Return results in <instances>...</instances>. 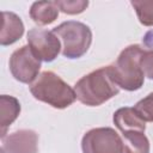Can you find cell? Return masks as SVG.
Segmentation results:
<instances>
[{"instance_id":"1","label":"cell","mask_w":153,"mask_h":153,"mask_svg":"<svg viewBox=\"0 0 153 153\" xmlns=\"http://www.w3.org/2000/svg\"><path fill=\"white\" fill-rule=\"evenodd\" d=\"M74 91L76 99L87 106H99L118 94L120 87L114 81L109 66L92 71L80 78Z\"/></svg>"},{"instance_id":"2","label":"cell","mask_w":153,"mask_h":153,"mask_svg":"<svg viewBox=\"0 0 153 153\" xmlns=\"http://www.w3.org/2000/svg\"><path fill=\"white\" fill-rule=\"evenodd\" d=\"M145 49L139 44H130L124 48L116 61L109 66L111 76L120 88L126 91H137L143 86L145 75L140 60Z\"/></svg>"},{"instance_id":"3","label":"cell","mask_w":153,"mask_h":153,"mask_svg":"<svg viewBox=\"0 0 153 153\" xmlns=\"http://www.w3.org/2000/svg\"><path fill=\"white\" fill-rule=\"evenodd\" d=\"M30 92L35 99L55 109H66L76 99L74 88L51 71L39 73L37 79L30 84Z\"/></svg>"},{"instance_id":"4","label":"cell","mask_w":153,"mask_h":153,"mask_svg":"<svg viewBox=\"0 0 153 153\" xmlns=\"http://www.w3.org/2000/svg\"><path fill=\"white\" fill-rule=\"evenodd\" d=\"M61 42V53L66 59L75 60L84 56L92 43L90 26L81 22L67 20L53 29Z\"/></svg>"},{"instance_id":"5","label":"cell","mask_w":153,"mask_h":153,"mask_svg":"<svg viewBox=\"0 0 153 153\" xmlns=\"http://www.w3.org/2000/svg\"><path fill=\"white\" fill-rule=\"evenodd\" d=\"M82 153H123V140L110 127L93 128L81 139Z\"/></svg>"},{"instance_id":"6","label":"cell","mask_w":153,"mask_h":153,"mask_svg":"<svg viewBox=\"0 0 153 153\" xmlns=\"http://www.w3.org/2000/svg\"><path fill=\"white\" fill-rule=\"evenodd\" d=\"M8 67L12 76L17 81L32 84L39 75L41 60L33 54L29 45H23L12 53Z\"/></svg>"},{"instance_id":"7","label":"cell","mask_w":153,"mask_h":153,"mask_svg":"<svg viewBox=\"0 0 153 153\" xmlns=\"http://www.w3.org/2000/svg\"><path fill=\"white\" fill-rule=\"evenodd\" d=\"M26 39L33 54L43 62H53L62 49L59 37L53 30L33 27L27 32Z\"/></svg>"},{"instance_id":"8","label":"cell","mask_w":153,"mask_h":153,"mask_svg":"<svg viewBox=\"0 0 153 153\" xmlns=\"http://www.w3.org/2000/svg\"><path fill=\"white\" fill-rule=\"evenodd\" d=\"M2 153H37L38 134L31 129L17 130L1 139Z\"/></svg>"},{"instance_id":"9","label":"cell","mask_w":153,"mask_h":153,"mask_svg":"<svg viewBox=\"0 0 153 153\" xmlns=\"http://www.w3.org/2000/svg\"><path fill=\"white\" fill-rule=\"evenodd\" d=\"M2 16V25L0 31V44L2 47L11 45L19 41L24 35V23L22 18L13 13L4 11Z\"/></svg>"},{"instance_id":"10","label":"cell","mask_w":153,"mask_h":153,"mask_svg":"<svg viewBox=\"0 0 153 153\" xmlns=\"http://www.w3.org/2000/svg\"><path fill=\"white\" fill-rule=\"evenodd\" d=\"M112 121L115 126L123 133L129 131H142L146 130V122L137 115L134 108L124 106L120 108L114 112Z\"/></svg>"},{"instance_id":"11","label":"cell","mask_w":153,"mask_h":153,"mask_svg":"<svg viewBox=\"0 0 153 153\" xmlns=\"http://www.w3.org/2000/svg\"><path fill=\"white\" fill-rule=\"evenodd\" d=\"M20 103L13 96L1 94L0 96V127L1 139L6 136L7 128L18 118L20 114Z\"/></svg>"},{"instance_id":"12","label":"cell","mask_w":153,"mask_h":153,"mask_svg":"<svg viewBox=\"0 0 153 153\" xmlns=\"http://www.w3.org/2000/svg\"><path fill=\"white\" fill-rule=\"evenodd\" d=\"M30 18L37 25H49L59 17V8L54 1H35L29 11Z\"/></svg>"},{"instance_id":"13","label":"cell","mask_w":153,"mask_h":153,"mask_svg":"<svg viewBox=\"0 0 153 153\" xmlns=\"http://www.w3.org/2000/svg\"><path fill=\"white\" fill-rule=\"evenodd\" d=\"M149 140L142 131L123 133V153H149Z\"/></svg>"},{"instance_id":"14","label":"cell","mask_w":153,"mask_h":153,"mask_svg":"<svg viewBox=\"0 0 153 153\" xmlns=\"http://www.w3.org/2000/svg\"><path fill=\"white\" fill-rule=\"evenodd\" d=\"M139 22L145 26H153V0H131Z\"/></svg>"},{"instance_id":"15","label":"cell","mask_w":153,"mask_h":153,"mask_svg":"<svg viewBox=\"0 0 153 153\" xmlns=\"http://www.w3.org/2000/svg\"><path fill=\"white\" fill-rule=\"evenodd\" d=\"M54 2L57 6L59 11L72 16L82 13L88 6L87 0H56Z\"/></svg>"},{"instance_id":"16","label":"cell","mask_w":153,"mask_h":153,"mask_svg":"<svg viewBox=\"0 0 153 153\" xmlns=\"http://www.w3.org/2000/svg\"><path fill=\"white\" fill-rule=\"evenodd\" d=\"M134 109L145 122H153V92L139 100Z\"/></svg>"},{"instance_id":"17","label":"cell","mask_w":153,"mask_h":153,"mask_svg":"<svg viewBox=\"0 0 153 153\" xmlns=\"http://www.w3.org/2000/svg\"><path fill=\"white\" fill-rule=\"evenodd\" d=\"M143 75L153 80V50H145L140 60Z\"/></svg>"}]
</instances>
